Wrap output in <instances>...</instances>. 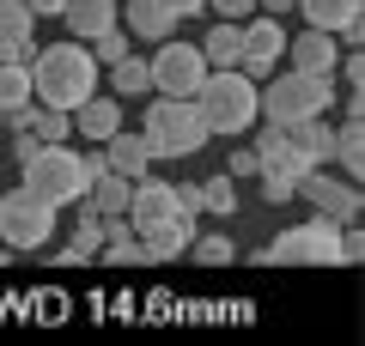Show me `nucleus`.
I'll use <instances>...</instances> for the list:
<instances>
[{
	"instance_id": "obj_1",
	"label": "nucleus",
	"mask_w": 365,
	"mask_h": 346,
	"mask_svg": "<svg viewBox=\"0 0 365 346\" xmlns=\"http://www.w3.org/2000/svg\"><path fill=\"white\" fill-rule=\"evenodd\" d=\"M98 79H104V67L91 61V49L67 37L55 49H37V61H31V98L73 115L86 98H98Z\"/></svg>"
},
{
	"instance_id": "obj_2",
	"label": "nucleus",
	"mask_w": 365,
	"mask_h": 346,
	"mask_svg": "<svg viewBox=\"0 0 365 346\" xmlns=\"http://www.w3.org/2000/svg\"><path fill=\"white\" fill-rule=\"evenodd\" d=\"M25 170V189L31 194H43V201L49 206H73L79 194L91 189V177H98V170H110L104 164V152H73V146H37V158H31V164H19Z\"/></svg>"
},
{
	"instance_id": "obj_3",
	"label": "nucleus",
	"mask_w": 365,
	"mask_h": 346,
	"mask_svg": "<svg viewBox=\"0 0 365 346\" xmlns=\"http://www.w3.org/2000/svg\"><path fill=\"white\" fill-rule=\"evenodd\" d=\"M256 91L262 85L250 73H237V67H207V79H201V91H195V110H201V122H207V134L256 128V115H262Z\"/></svg>"
},
{
	"instance_id": "obj_4",
	"label": "nucleus",
	"mask_w": 365,
	"mask_h": 346,
	"mask_svg": "<svg viewBox=\"0 0 365 346\" xmlns=\"http://www.w3.org/2000/svg\"><path fill=\"white\" fill-rule=\"evenodd\" d=\"M140 140H146L153 158H195L213 134H207V122H201L195 98H158L153 110H146V122H140Z\"/></svg>"
},
{
	"instance_id": "obj_5",
	"label": "nucleus",
	"mask_w": 365,
	"mask_h": 346,
	"mask_svg": "<svg viewBox=\"0 0 365 346\" xmlns=\"http://www.w3.org/2000/svg\"><path fill=\"white\" fill-rule=\"evenodd\" d=\"M268 122H304V115H329L335 103V79L329 73H268V91H256Z\"/></svg>"
},
{
	"instance_id": "obj_6",
	"label": "nucleus",
	"mask_w": 365,
	"mask_h": 346,
	"mask_svg": "<svg viewBox=\"0 0 365 346\" xmlns=\"http://www.w3.org/2000/svg\"><path fill=\"white\" fill-rule=\"evenodd\" d=\"M268 261L280 268H341V225L335 219H304V225L280 231V243H268Z\"/></svg>"
},
{
	"instance_id": "obj_7",
	"label": "nucleus",
	"mask_w": 365,
	"mask_h": 346,
	"mask_svg": "<svg viewBox=\"0 0 365 346\" xmlns=\"http://www.w3.org/2000/svg\"><path fill=\"white\" fill-rule=\"evenodd\" d=\"M55 213L61 206H49L43 194H31L19 182L13 194H0V243L6 249H43L55 237Z\"/></svg>"
},
{
	"instance_id": "obj_8",
	"label": "nucleus",
	"mask_w": 365,
	"mask_h": 346,
	"mask_svg": "<svg viewBox=\"0 0 365 346\" xmlns=\"http://www.w3.org/2000/svg\"><path fill=\"white\" fill-rule=\"evenodd\" d=\"M146 73H153V91H158V98H195L201 79H207V55H201L195 43L165 37V43H158V55L146 61Z\"/></svg>"
},
{
	"instance_id": "obj_9",
	"label": "nucleus",
	"mask_w": 365,
	"mask_h": 346,
	"mask_svg": "<svg viewBox=\"0 0 365 346\" xmlns=\"http://www.w3.org/2000/svg\"><path fill=\"white\" fill-rule=\"evenodd\" d=\"M237 31H244V55H237V73L268 79L274 67H280V55H287V31H280V19H274V13H250V19H237Z\"/></svg>"
},
{
	"instance_id": "obj_10",
	"label": "nucleus",
	"mask_w": 365,
	"mask_h": 346,
	"mask_svg": "<svg viewBox=\"0 0 365 346\" xmlns=\"http://www.w3.org/2000/svg\"><path fill=\"white\" fill-rule=\"evenodd\" d=\"M299 194L317 206L323 219H335V225H359V182H341V177H329V170H304L299 177Z\"/></svg>"
},
{
	"instance_id": "obj_11",
	"label": "nucleus",
	"mask_w": 365,
	"mask_h": 346,
	"mask_svg": "<svg viewBox=\"0 0 365 346\" xmlns=\"http://www.w3.org/2000/svg\"><path fill=\"white\" fill-rule=\"evenodd\" d=\"M182 206H177V182H158V177H140L128 189V225H134V237H146V231H158L165 219H177Z\"/></svg>"
},
{
	"instance_id": "obj_12",
	"label": "nucleus",
	"mask_w": 365,
	"mask_h": 346,
	"mask_svg": "<svg viewBox=\"0 0 365 346\" xmlns=\"http://www.w3.org/2000/svg\"><path fill=\"white\" fill-rule=\"evenodd\" d=\"M116 25H122V31H128V37H134V43H165V37H170V31H177V25H182V19H177V13H170L165 0H128V6H122V13H116Z\"/></svg>"
},
{
	"instance_id": "obj_13",
	"label": "nucleus",
	"mask_w": 365,
	"mask_h": 346,
	"mask_svg": "<svg viewBox=\"0 0 365 346\" xmlns=\"http://www.w3.org/2000/svg\"><path fill=\"white\" fill-rule=\"evenodd\" d=\"M201 231V213H177V219H165L158 231H146L140 237V261H177L182 249H189V237Z\"/></svg>"
},
{
	"instance_id": "obj_14",
	"label": "nucleus",
	"mask_w": 365,
	"mask_h": 346,
	"mask_svg": "<svg viewBox=\"0 0 365 346\" xmlns=\"http://www.w3.org/2000/svg\"><path fill=\"white\" fill-rule=\"evenodd\" d=\"M256 158H262L256 170H287L292 182H299L304 170H311V158H304L299 146H292V134L280 128V122H268V128H262V140H256Z\"/></svg>"
},
{
	"instance_id": "obj_15",
	"label": "nucleus",
	"mask_w": 365,
	"mask_h": 346,
	"mask_svg": "<svg viewBox=\"0 0 365 346\" xmlns=\"http://www.w3.org/2000/svg\"><path fill=\"white\" fill-rule=\"evenodd\" d=\"M287 55H292L299 73H335L341 37H335V31H304V37H287Z\"/></svg>"
},
{
	"instance_id": "obj_16",
	"label": "nucleus",
	"mask_w": 365,
	"mask_h": 346,
	"mask_svg": "<svg viewBox=\"0 0 365 346\" xmlns=\"http://www.w3.org/2000/svg\"><path fill=\"white\" fill-rule=\"evenodd\" d=\"M116 13H122L116 0H67V6H61V25H67V37H73V43H91L98 31L116 25Z\"/></svg>"
},
{
	"instance_id": "obj_17",
	"label": "nucleus",
	"mask_w": 365,
	"mask_h": 346,
	"mask_svg": "<svg viewBox=\"0 0 365 346\" xmlns=\"http://www.w3.org/2000/svg\"><path fill=\"white\" fill-rule=\"evenodd\" d=\"M104 164L116 170V177H128V182L153 177V152H146V140H140V134H128V128H116L104 140Z\"/></svg>"
},
{
	"instance_id": "obj_18",
	"label": "nucleus",
	"mask_w": 365,
	"mask_h": 346,
	"mask_svg": "<svg viewBox=\"0 0 365 346\" xmlns=\"http://www.w3.org/2000/svg\"><path fill=\"white\" fill-rule=\"evenodd\" d=\"M116 128H122V103L116 98H86L73 110V134H86V140H98V146H104Z\"/></svg>"
},
{
	"instance_id": "obj_19",
	"label": "nucleus",
	"mask_w": 365,
	"mask_h": 346,
	"mask_svg": "<svg viewBox=\"0 0 365 346\" xmlns=\"http://www.w3.org/2000/svg\"><path fill=\"white\" fill-rule=\"evenodd\" d=\"M98 243H104V225H98V213H91L86 201H79V213H73V243L55 256V268H79V261H91V256H98Z\"/></svg>"
},
{
	"instance_id": "obj_20",
	"label": "nucleus",
	"mask_w": 365,
	"mask_h": 346,
	"mask_svg": "<svg viewBox=\"0 0 365 346\" xmlns=\"http://www.w3.org/2000/svg\"><path fill=\"white\" fill-rule=\"evenodd\" d=\"M128 189H134L128 177H116V170H98V177H91V189L79 194V201H86L98 219H110V213H128Z\"/></svg>"
},
{
	"instance_id": "obj_21",
	"label": "nucleus",
	"mask_w": 365,
	"mask_h": 346,
	"mask_svg": "<svg viewBox=\"0 0 365 346\" xmlns=\"http://www.w3.org/2000/svg\"><path fill=\"white\" fill-rule=\"evenodd\" d=\"M280 128L292 134V146H299L311 164H329V152H335V128H329L323 115H304V122H280Z\"/></svg>"
},
{
	"instance_id": "obj_22",
	"label": "nucleus",
	"mask_w": 365,
	"mask_h": 346,
	"mask_svg": "<svg viewBox=\"0 0 365 346\" xmlns=\"http://www.w3.org/2000/svg\"><path fill=\"white\" fill-rule=\"evenodd\" d=\"M299 13L311 31H347L359 25V0H299Z\"/></svg>"
},
{
	"instance_id": "obj_23",
	"label": "nucleus",
	"mask_w": 365,
	"mask_h": 346,
	"mask_svg": "<svg viewBox=\"0 0 365 346\" xmlns=\"http://www.w3.org/2000/svg\"><path fill=\"white\" fill-rule=\"evenodd\" d=\"M329 158L347 170V182H359V170H365V128H359V115H347V122L335 128V152Z\"/></svg>"
},
{
	"instance_id": "obj_24",
	"label": "nucleus",
	"mask_w": 365,
	"mask_h": 346,
	"mask_svg": "<svg viewBox=\"0 0 365 346\" xmlns=\"http://www.w3.org/2000/svg\"><path fill=\"white\" fill-rule=\"evenodd\" d=\"M104 73H110V91H116V98H146V91H153V73H146V61L134 49L122 55V61H110Z\"/></svg>"
},
{
	"instance_id": "obj_25",
	"label": "nucleus",
	"mask_w": 365,
	"mask_h": 346,
	"mask_svg": "<svg viewBox=\"0 0 365 346\" xmlns=\"http://www.w3.org/2000/svg\"><path fill=\"white\" fill-rule=\"evenodd\" d=\"M201 55H207V67H237V55H244V31H237V19L213 25L207 43H201Z\"/></svg>"
},
{
	"instance_id": "obj_26",
	"label": "nucleus",
	"mask_w": 365,
	"mask_h": 346,
	"mask_svg": "<svg viewBox=\"0 0 365 346\" xmlns=\"http://www.w3.org/2000/svg\"><path fill=\"white\" fill-rule=\"evenodd\" d=\"M201 213H207V219H232L237 213V182L225 177V170L201 182Z\"/></svg>"
},
{
	"instance_id": "obj_27",
	"label": "nucleus",
	"mask_w": 365,
	"mask_h": 346,
	"mask_svg": "<svg viewBox=\"0 0 365 346\" xmlns=\"http://www.w3.org/2000/svg\"><path fill=\"white\" fill-rule=\"evenodd\" d=\"M19 103H31V67L0 61V110H19Z\"/></svg>"
},
{
	"instance_id": "obj_28",
	"label": "nucleus",
	"mask_w": 365,
	"mask_h": 346,
	"mask_svg": "<svg viewBox=\"0 0 365 346\" xmlns=\"http://www.w3.org/2000/svg\"><path fill=\"white\" fill-rule=\"evenodd\" d=\"M13 37H37V13L25 0H0V43H13Z\"/></svg>"
},
{
	"instance_id": "obj_29",
	"label": "nucleus",
	"mask_w": 365,
	"mask_h": 346,
	"mask_svg": "<svg viewBox=\"0 0 365 346\" xmlns=\"http://www.w3.org/2000/svg\"><path fill=\"white\" fill-rule=\"evenodd\" d=\"M86 49H91V61H98V67H110V61H122V55L134 49V37H128L122 25H110V31H98V37H91Z\"/></svg>"
},
{
	"instance_id": "obj_30",
	"label": "nucleus",
	"mask_w": 365,
	"mask_h": 346,
	"mask_svg": "<svg viewBox=\"0 0 365 346\" xmlns=\"http://www.w3.org/2000/svg\"><path fill=\"white\" fill-rule=\"evenodd\" d=\"M189 249H195V261H201V268H225V261L237 256V249H232V237H201V231L189 237Z\"/></svg>"
},
{
	"instance_id": "obj_31",
	"label": "nucleus",
	"mask_w": 365,
	"mask_h": 346,
	"mask_svg": "<svg viewBox=\"0 0 365 346\" xmlns=\"http://www.w3.org/2000/svg\"><path fill=\"white\" fill-rule=\"evenodd\" d=\"M256 177H262V194H268V201H274V206H287V201H292V194H299V182H292V177H287V170H256Z\"/></svg>"
},
{
	"instance_id": "obj_32",
	"label": "nucleus",
	"mask_w": 365,
	"mask_h": 346,
	"mask_svg": "<svg viewBox=\"0 0 365 346\" xmlns=\"http://www.w3.org/2000/svg\"><path fill=\"white\" fill-rule=\"evenodd\" d=\"M256 164H262V158H256V146H250V152H232V158H225V177H232V182H244V177H256Z\"/></svg>"
},
{
	"instance_id": "obj_33",
	"label": "nucleus",
	"mask_w": 365,
	"mask_h": 346,
	"mask_svg": "<svg viewBox=\"0 0 365 346\" xmlns=\"http://www.w3.org/2000/svg\"><path fill=\"white\" fill-rule=\"evenodd\" d=\"M207 6L220 19H250V13H256V0H207Z\"/></svg>"
},
{
	"instance_id": "obj_34",
	"label": "nucleus",
	"mask_w": 365,
	"mask_h": 346,
	"mask_svg": "<svg viewBox=\"0 0 365 346\" xmlns=\"http://www.w3.org/2000/svg\"><path fill=\"white\" fill-rule=\"evenodd\" d=\"M37 134H19V140H13V164H31V158H37Z\"/></svg>"
},
{
	"instance_id": "obj_35",
	"label": "nucleus",
	"mask_w": 365,
	"mask_h": 346,
	"mask_svg": "<svg viewBox=\"0 0 365 346\" xmlns=\"http://www.w3.org/2000/svg\"><path fill=\"white\" fill-rule=\"evenodd\" d=\"M335 73L347 79V85H359V79H365V61H359V55H347V61H335Z\"/></svg>"
},
{
	"instance_id": "obj_36",
	"label": "nucleus",
	"mask_w": 365,
	"mask_h": 346,
	"mask_svg": "<svg viewBox=\"0 0 365 346\" xmlns=\"http://www.w3.org/2000/svg\"><path fill=\"white\" fill-rule=\"evenodd\" d=\"M292 6H299V0H256V13H274V19H287Z\"/></svg>"
},
{
	"instance_id": "obj_37",
	"label": "nucleus",
	"mask_w": 365,
	"mask_h": 346,
	"mask_svg": "<svg viewBox=\"0 0 365 346\" xmlns=\"http://www.w3.org/2000/svg\"><path fill=\"white\" fill-rule=\"evenodd\" d=\"M165 6H170V13H177V19H195L201 6H207V0H165Z\"/></svg>"
},
{
	"instance_id": "obj_38",
	"label": "nucleus",
	"mask_w": 365,
	"mask_h": 346,
	"mask_svg": "<svg viewBox=\"0 0 365 346\" xmlns=\"http://www.w3.org/2000/svg\"><path fill=\"white\" fill-rule=\"evenodd\" d=\"M6 256H13V249H6V243H0V268H6Z\"/></svg>"
},
{
	"instance_id": "obj_39",
	"label": "nucleus",
	"mask_w": 365,
	"mask_h": 346,
	"mask_svg": "<svg viewBox=\"0 0 365 346\" xmlns=\"http://www.w3.org/2000/svg\"><path fill=\"white\" fill-rule=\"evenodd\" d=\"M0 128H6V110H0Z\"/></svg>"
}]
</instances>
